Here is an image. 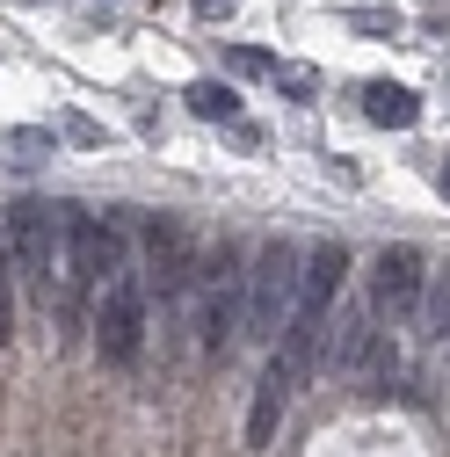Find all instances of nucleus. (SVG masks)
I'll return each mask as SVG.
<instances>
[{"label": "nucleus", "instance_id": "8", "mask_svg": "<svg viewBox=\"0 0 450 457\" xmlns=\"http://www.w3.org/2000/svg\"><path fill=\"white\" fill-rule=\"evenodd\" d=\"M342 276H349V247H342V240H320V247L305 254L298 305H312V312H334V291H342Z\"/></svg>", "mask_w": 450, "mask_h": 457}, {"label": "nucleus", "instance_id": "6", "mask_svg": "<svg viewBox=\"0 0 450 457\" xmlns=\"http://www.w3.org/2000/svg\"><path fill=\"white\" fill-rule=\"evenodd\" d=\"M146 262H153V291H160L167 305L196 283V247H189V233H182L175 218H153V225H146Z\"/></svg>", "mask_w": 450, "mask_h": 457}, {"label": "nucleus", "instance_id": "2", "mask_svg": "<svg viewBox=\"0 0 450 457\" xmlns=\"http://www.w3.org/2000/svg\"><path fill=\"white\" fill-rule=\"evenodd\" d=\"M298 283H305V254L291 240H262L254 269H247V298H240V334L247 341H276L298 312Z\"/></svg>", "mask_w": 450, "mask_h": 457}, {"label": "nucleus", "instance_id": "7", "mask_svg": "<svg viewBox=\"0 0 450 457\" xmlns=\"http://www.w3.org/2000/svg\"><path fill=\"white\" fill-rule=\"evenodd\" d=\"M291 392H298V370H291L284 356H269V370L254 378V407H247V443H254V450L276 443V421H284Z\"/></svg>", "mask_w": 450, "mask_h": 457}, {"label": "nucleus", "instance_id": "12", "mask_svg": "<svg viewBox=\"0 0 450 457\" xmlns=\"http://www.w3.org/2000/svg\"><path fill=\"white\" fill-rule=\"evenodd\" d=\"M189 109H196V117H211V124H240V95L218 87V80H196V87H189Z\"/></svg>", "mask_w": 450, "mask_h": 457}, {"label": "nucleus", "instance_id": "5", "mask_svg": "<svg viewBox=\"0 0 450 457\" xmlns=\"http://www.w3.org/2000/svg\"><path fill=\"white\" fill-rule=\"evenodd\" d=\"M240 298H247V283H240L233 254H218V269L204 276V305H196V320H204V349H211V356L233 349V334H240Z\"/></svg>", "mask_w": 450, "mask_h": 457}, {"label": "nucleus", "instance_id": "3", "mask_svg": "<svg viewBox=\"0 0 450 457\" xmlns=\"http://www.w3.org/2000/svg\"><path fill=\"white\" fill-rule=\"evenodd\" d=\"M95 349H102V363H117V370H131V363H138V349H146V276H138L131 262L102 283Z\"/></svg>", "mask_w": 450, "mask_h": 457}, {"label": "nucleus", "instance_id": "17", "mask_svg": "<svg viewBox=\"0 0 450 457\" xmlns=\"http://www.w3.org/2000/svg\"><path fill=\"white\" fill-rule=\"evenodd\" d=\"M276 80H284V87H291V95H298V102H305V95H312V73H305V66H276Z\"/></svg>", "mask_w": 450, "mask_h": 457}, {"label": "nucleus", "instance_id": "18", "mask_svg": "<svg viewBox=\"0 0 450 457\" xmlns=\"http://www.w3.org/2000/svg\"><path fill=\"white\" fill-rule=\"evenodd\" d=\"M196 15H211V22H225V15H233V0H196Z\"/></svg>", "mask_w": 450, "mask_h": 457}, {"label": "nucleus", "instance_id": "19", "mask_svg": "<svg viewBox=\"0 0 450 457\" xmlns=\"http://www.w3.org/2000/svg\"><path fill=\"white\" fill-rule=\"evenodd\" d=\"M443 196H450V167H443Z\"/></svg>", "mask_w": 450, "mask_h": 457}, {"label": "nucleus", "instance_id": "9", "mask_svg": "<svg viewBox=\"0 0 450 457\" xmlns=\"http://www.w3.org/2000/svg\"><path fill=\"white\" fill-rule=\"evenodd\" d=\"M363 117L385 124V131H407V124H421V95L400 87V80H371L363 87Z\"/></svg>", "mask_w": 450, "mask_h": 457}, {"label": "nucleus", "instance_id": "4", "mask_svg": "<svg viewBox=\"0 0 450 457\" xmlns=\"http://www.w3.org/2000/svg\"><path fill=\"white\" fill-rule=\"evenodd\" d=\"M421 291H429V262H421V247H407V240L378 247V262H371V312H385V320H414V312H421Z\"/></svg>", "mask_w": 450, "mask_h": 457}, {"label": "nucleus", "instance_id": "1", "mask_svg": "<svg viewBox=\"0 0 450 457\" xmlns=\"http://www.w3.org/2000/svg\"><path fill=\"white\" fill-rule=\"evenodd\" d=\"M0 240H8V262L29 276V291L59 305V276H66V204H44V196L8 204Z\"/></svg>", "mask_w": 450, "mask_h": 457}, {"label": "nucleus", "instance_id": "16", "mask_svg": "<svg viewBox=\"0 0 450 457\" xmlns=\"http://www.w3.org/2000/svg\"><path fill=\"white\" fill-rule=\"evenodd\" d=\"M225 59H233V73H276V59H269V51H254V44H233Z\"/></svg>", "mask_w": 450, "mask_h": 457}, {"label": "nucleus", "instance_id": "11", "mask_svg": "<svg viewBox=\"0 0 450 457\" xmlns=\"http://www.w3.org/2000/svg\"><path fill=\"white\" fill-rule=\"evenodd\" d=\"M421 334L429 341H450V262L429 276V291H421Z\"/></svg>", "mask_w": 450, "mask_h": 457}, {"label": "nucleus", "instance_id": "14", "mask_svg": "<svg viewBox=\"0 0 450 457\" xmlns=\"http://www.w3.org/2000/svg\"><path fill=\"white\" fill-rule=\"evenodd\" d=\"M8 160H22V167L51 160V131H8Z\"/></svg>", "mask_w": 450, "mask_h": 457}, {"label": "nucleus", "instance_id": "10", "mask_svg": "<svg viewBox=\"0 0 450 457\" xmlns=\"http://www.w3.org/2000/svg\"><path fill=\"white\" fill-rule=\"evenodd\" d=\"M385 349H378V327L371 320H349L342 334H334V363H342V370H363V363H378Z\"/></svg>", "mask_w": 450, "mask_h": 457}, {"label": "nucleus", "instance_id": "13", "mask_svg": "<svg viewBox=\"0 0 450 457\" xmlns=\"http://www.w3.org/2000/svg\"><path fill=\"white\" fill-rule=\"evenodd\" d=\"M342 22L363 29V37H400V8H349Z\"/></svg>", "mask_w": 450, "mask_h": 457}, {"label": "nucleus", "instance_id": "15", "mask_svg": "<svg viewBox=\"0 0 450 457\" xmlns=\"http://www.w3.org/2000/svg\"><path fill=\"white\" fill-rule=\"evenodd\" d=\"M8 240H0V349H8V334H15V291H8Z\"/></svg>", "mask_w": 450, "mask_h": 457}]
</instances>
